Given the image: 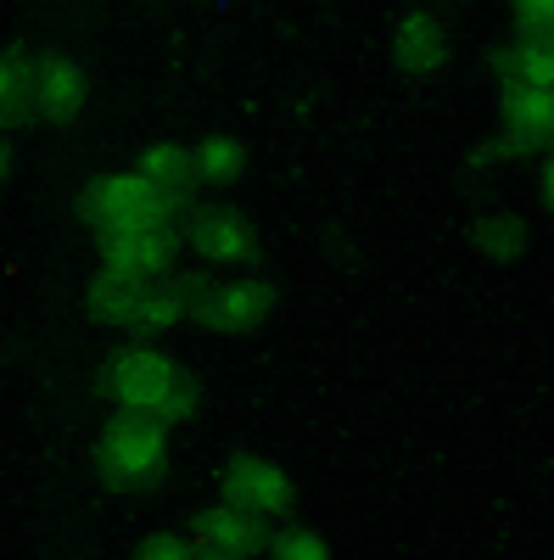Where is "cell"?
Masks as SVG:
<instances>
[{"instance_id":"obj_14","label":"cell","mask_w":554,"mask_h":560,"mask_svg":"<svg viewBox=\"0 0 554 560\" xmlns=\"http://www.w3.org/2000/svg\"><path fill=\"white\" fill-rule=\"evenodd\" d=\"M34 90H39V62L12 39L7 57H0V107H7V124H17L23 107H34Z\"/></svg>"},{"instance_id":"obj_20","label":"cell","mask_w":554,"mask_h":560,"mask_svg":"<svg viewBox=\"0 0 554 560\" xmlns=\"http://www.w3.org/2000/svg\"><path fill=\"white\" fill-rule=\"evenodd\" d=\"M521 28H538V34H554V0H510Z\"/></svg>"},{"instance_id":"obj_2","label":"cell","mask_w":554,"mask_h":560,"mask_svg":"<svg viewBox=\"0 0 554 560\" xmlns=\"http://www.w3.org/2000/svg\"><path fill=\"white\" fill-rule=\"evenodd\" d=\"M163 465H168V420L118 409V420L96 443V471L113 488H134V482H152Z\"/></svg>"},{"instance_id":"obj_21","label":"cell","mask_w":554,"mask_h":560,"mask_svg":"<svg viewBox=\"0 0 554 560\" xmlns=\"http://www.w3.org/2000/svg\"><path fill=\"white\" fill-rule=\"evenodd\" d=\"M185 549H197L191 538H174V533H152V538H141V555L146 560H179Z\"/></svg>"},{"instance_id":"obj_4","label":"cell","mask_w":554,"mask_h":560,"mask_svg":"<svg viewBox=\"0 0 554 560\" xmlns=\"http://www.w3.org/2000/svg\"><path fill=\"white\" fill-rule=\"evenodd\" d=\"M174 258V236L168 224H102V269L129 275V280H152L157 269H168Z\"/></svg>"},{"instance_id":"obj_13","label":"cell","mask_w":554,"mask_h":560,"mask_svg":"<svg viewBox=\"0 0 554 560\" xmlns=\"http://www.w3.org/2000/svg\"><path fill=\"white\" fill-rule=\"evenodd\" d=\"M504 73H510V84L554 90V34L521 28V39L510 45V51H504Z\"/></svg>"},{"instance_id":"obj_16","label":"cell","mask_w":554,"mask_h":560,"mask_svg":"<svg viewBox=\"0 0 554 560\" xmlns=\"http://www.w3.org/2000/svg\"><path fill=\"white\" fill-rule=\"evenodd\" d=\"M134 303H141V280L113 275V269H102L96 280H90V308H96L102 319H113V325H129Z\"/></svg>"},{"instance_id":"obj_18","label":"cell","mask_w":554,"mask_h":560,"mask_svg":"<svg viewBox=\"0 0 554 560\" xmlns=\"http://www.w3.org/2000/svg\"><path fill=\"white\" fill-rule=\"evenodd\" d=\"M476 247L493 253V258H521L527 236H521V224H516L510 213H487V219L476 224Z\"/></svg>"},{"instance_id":"obj_6","label":"cell","mask_w":554,"mask_h":560,"mask_svg":"<svg viewBox=\"0 0 554 560\" xmlns=\"http://www.w3.org/2000/svg\"><path fill=\"white\" fill-rule=\"evenodd\" d=\"M224 504H241V510H258V516H274V510H286L297 499L292 477L281 471V465H269V459H236L224 471L219 482Z\"/></svg>"},{"instance_id":"obj_7","label":"cell","mask_w":554,"mask_h":560,"mask_svg":"<svg viewBox=\"0 0 554 560\" xmlns=\"http://www.w3.org/2000/svg\"><path fill=\"white\" fill-rule=\"evenodd\" d=\"M554 140V90L510 84L504 90V152H532Z\"/></svg>"},{"instance_id":"obj_17","label":"cell","mask_w":554,"mask_h":560,"mask_svg":"<svg viewBox=\"0 0 554 560\" xmlns=\"http://www.w3.org/2000/svg\"><path fill=\"white\" fill-rule=\"evenodd\" d=\"M241 163H247V152H241L236 135H202V140H197V174H202L208 185L236 179Z\"/></svg>"},{"instance_id":"obj_9","label":"cell","mask_w":554,"mask_h":560,"mask_svg":"<svg viewBox=\"0 0 554 560\" xmlns=\"http://www.w3.org/2000/svg\"><path fill=\"white\" fill-rule=\"evenodd\" d=\"M392 45H398V62H403L409 73H421V79L443 73V62H448V28H443L437 12H409V18H398Z\"/></svg>"},{"instance_id":"obj_3","label":"cell","mask_w":554,"mask_h":560,"mask_svg":"<svg viewBox=\"0 0 554 560\" xmlns=\"http://www.w3.org/2000/svg\"><path fill=\"white\" fill-rule=\"evenodd\" d=\"M185 208H191V191H168V185H152L141 168H123V174H102V179H90V191H84V213L90 224H168L179 219Z\"/></svg>"},{"instance_id":"obj_8","label":"cell","mask_w":554,"mask_h":560,"mask_svg":"<svg viewBox=\"0 0 554 560\" xmlns=\"http://www.w3.org/2000/svg\"><path fill=\"white\" fill-rule=\"evenodd\" d=\"M90 102V79H84V62L68 57V51H51L39 57V90H34V113L39 118H79Z\"/></svg>"},{"instance_id":"obj_15","label":"cell","mask_w":554,"mask_h":560,"mask_svg":"<svg viewBox=\"0 0 554 560\" xmlns=\"http://www.w3.org/2000/svg\"><path fill=\"white\" fill-rule=\"evenodd\" d=\"M185 319H197V308L179 292H141V303H134V314H129V331L163 337V331H179Z\"/></svg>"},{"instance_id":"obj_10","label":"cell","mask_w":554,"mask_h":560,"mask_svg":"<svg viewBox=\"0 0 554 560\" xmlns=\"http://www.w3.org/2000/svg\"><path fill=\"white\" fill-rule=\"evenodd\" d=\"M191 236H197V247H202L213 264H252V258H258L252 224H247L241 213H229V208H202L197 224H191Z\"/></svg>"},{"instance_id":"obj_12","label":"cell","mask_w":554,"mask_h":560,"mask_svg":"<svg viewBox=\"0 0 554 560\" xmlns=\"http://www.w3.org/2000/svg\"><path fill=\"white\" fill-rule=\"evenodd\" d=\"M152 185H168V191H197V147H179V140H152V147L134 158Z\"/></svg>"},{"instance_id":"obj_1","label":"cell","mask_w":554,"mask_h":560,"mask_svg":"<svg viewBox=\"0 0 554 560\" xmlns=\"http://www.w3.org/2000/svg\"><path fill=\"white\" fill-rule=\"evenodd\" d=\"M107 393L118 409H134V415H157V420H185L197 404L191 382L179 376V364L152 353V348H129L113 359L107 370Z\"/></svg>"},{"instance_id":"obj_22","label":"cell","mask_w":554,"mask_h":560,"mask_svg":"<svg viewBox=\"0 0 554 560\" xmlns=\"http://www.w3.org/2000/svg\"><path fill=\"white\" fill-rule=\"evenodd\" d=\"M543 197H549V208H554V163L543 168Z\"/></svg>"},{"instance_id":"obj_11","label":"cell","mask_w":554,"mask_h":560,"mask_svg":"<svg viewBox=\"0 0 554 560\" xmlns=\"http://www.w3.org/2000/svg\"><path fill=\"white\" fill-rule=\"evenodd\" d=\"M191 544L202 549V555H252V549H263V527H258V510H241V504H224V510H213V516H202L197 522V533H191Z\"/></svg>"},{"instance_id":"obj_5","label":"cell","mask_w":554,"mask_h":560,"mask_svg":"<svg viewBox=\"0 0 554 560\" xmlns=\"http://www.w3.org/2000/svg\"><path fill=\"white\" fill-rule=\"evenodd\" d=\"M269 319V287L263 280H229V287L208 292L197 303V325L213 337H236V331H252V325Z\"/></svg>"},{"instance_id":"obj_19","label":"cell","mask_w":554,"mask_h":560,"mask_svg":"<svg viewBox=\"0 0 554 560\" xmlns=\"http://www.w3.org/2000/svg\"><path fill=\"white\" fill-rule=\"evenodd\" d=\"M263 549L269 555H281V560H331V538H319V533H274V538H263Z\"/></svg>"}]
</instances>
